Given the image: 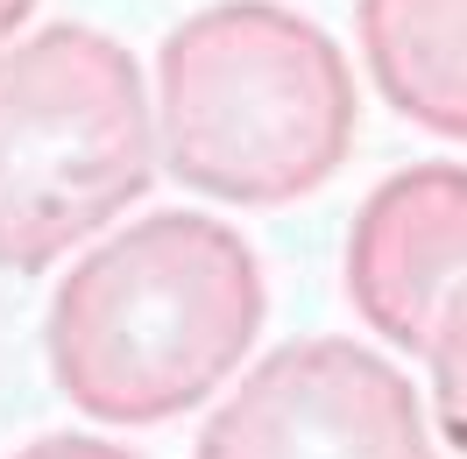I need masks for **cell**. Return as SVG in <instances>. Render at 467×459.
<instances>
[{
	"instance_id": "277c9868",
	"label": "cell",
	"mask_w": 467,
	"mask_h": 459,
	"mask_svg": "<svg viewBox=\"0 0 467 459\" xmlns=\"http://www.w3.org/2000/svg\"><path fill=\"white\" fill-rule=\"evenodd\" d=\"M192 459H439V445L389 353L319 332L234 374Z\"/></svg>"
},
{
	"instance_id": "52a82bcc",
	"label": "cell",
	"mask_w": 467,
	"mask_h": 459,
	"mask_svg": "<svg viewBox=\"0 0 467 459\" xmlns=\"http://www.w3.org/2000/svg\"><path fill=\"white\" fill-rule=\"evenodd\" d=\"M425 368H432V417L446 431V445L467 459V290L446 304L432 346H425Z\"/></svg>"
},
{
	"instance_id": "8992f818",
	"label": "cell",
	"mask_w": 467,
	"mask_h": 459,
	"mask_svg": "<svg viewBox=\"0 0 467 459\" xmlns=\"http://www.w3.org/2000/svg\"><path fill=\"white\" fill-rule=\"evenodd\" d=\"M376 99L439 142H467V0H354Z\"/></svg>"
},
{
	"instance_id": "3957f363",
	"label": "cell",
	"mask_w": 467,
	"mask_h": 459,
	"mask_svg": "<svg viewBox=\"0 0 467 459\" xmlns=\"http://www.w3.org/2000/svg\"><path fill=\"white\" fill-rule=\"evenodd\" d=\"M163 170L142 57L92 22L0 43V269L36 276L114 227Z\"/></svg>"
},
{
	"instance_id": "6da1fadb",
	"label": "cell",
	"mask_w": 467,
	"mask_h": 459,
	"mask_svg": "<svg viewBox=\"0 0 467 459\" xmlns=\"http://www.w3.org/2000/svg\"><path fill=\"white\" fill-rule=\"evenodd\" d=\"M263 255L213 212L171 205L86 240L64 269L43 353L86 424L149 431L213 403L263 340Z\"/></svg>"
},
{
	"instance_id": "ba28073f",
	"label": "cell",
	"mask_w": 467,
	"mask_h": 459,
	"mask_svg": "<svg viewBox=\"0 0 467 459\" xmlns=\"http://www.w3.org/2000/svg\"><path fill=\"white\" fill-rule=\"evenodd\" d=\"M7 459H142V453L120 438H99V431H43L29 445H15Z\"/></svg>"
},
{
	"instance_id": "9c48e42d",
	"label": "cell",
	"mask_w": 467,
	"mask_h": 459,
	"mask_svg": "<svg viewBox=\"0 0 467 459\" xmlns=\"http://www.w3.org/2000/svg\"><path fill=\"white\" fill-rule=\"evenodd\" d=\"M29 22H36V0H0V43H15Z\"/></svg>"
},
{
	"instance_id": "5b68a950",
	"label": "cell",
	"mask_w": 467,
	"mask_h": 459,
	"mask_svg": "<svg viewBox=\"0 0 467 459\" xmlns=\"http://www.w3.org/2000/svg\"><path fill=\"white\" fill-rule=\"evenodd\" d=\"M467 290V163H410L354 205L348 304L397 353H425Z\"/></svg>"
},
{
	"instance_id": "7a4b0ae2",
	"label": "cell",
	"mask_w": 467,
	"mask_h": 459,
	"mask_svg": "<svg viewBox=\"0 0 467 459\" xmlns=\"http://www.w3.org/2000/svg\"><path fill=\"white\" fill-rule=\"evenodd\" d=\"M156 156L213 205L276 212L348 170L361 86L333 36L276 0H213L184 15L149 71Z\"/></svg>"
}]
</instances>
